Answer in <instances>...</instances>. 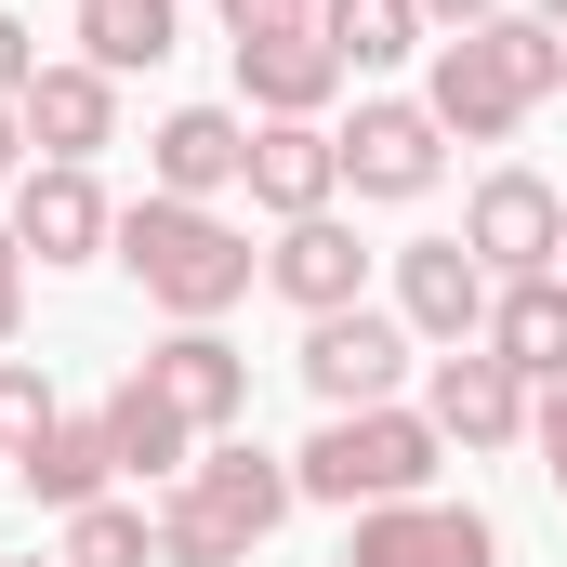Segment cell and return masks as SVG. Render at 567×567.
Here are the masks:
<instances>
[{"label": "cell", "instance_id": "obj_5", "mask_svg": "<svg viewBox=\"0 0 567 567\" xmlns=\"http://www.w3.org/2000/svg\"><path fill=\"white\" fill-rule=\"evenodd\" d=\"M303 383H317V410H396V383H410V317H383V303L303 317Z\"/></svg>", "mask_w": 567, "mask_h": 567}, {"label": "cell", "instance_id": "obj_6", "mask_svg": "<svg viewBox=\"0 0 567 567\" xmlns=\"http://www.w3.org/2000/svg\"><path fill=\"white\" fill-rule=\"evenodd\" d=\"M343 567H502V528L475 515V502H370L357 528H343Z\"/></svg>", "mask_w": 567, "mask_h": 567}, {"label": "cell", "instance_id": "obj_22", "mask_svg": "<svg viewBox=\"0 0 567 567\" xmlns=\"http://www.w3.org/2000/svg\"><path fill=\"white\" fill-rule=\"evenodd\" d=\"M106 435H120V475H158V488H172V475H185V462H198V435H185V410H158V383H120V396H106Z\"/></svg>", "mask_w": 567, "mask_h": 567}, {"label": "cell", "instance_id": "obj_2", "mask_svg": "<svg viewBox=\"0 0 567 567\" xmlns=\"http://www.w3.org/2000/svg\"><path fill=\"white\" fill-rule=\"evenodd\" d=\"M303 502L290 488L278 449H251V435H212L172 488H158V567H251L278 542V515Z\"/></svg>", "mask_w": 567, "mask_h": 567}, {"label": "cell", "instance_id": "obj_4", "mask_svg": "<svg viewBox=\"0 0 567 567\" xmlns=\"http://www.w3.org/2000/svg\"><path fill=\"white\" fill-rule=\"evenodd\" d=\"M435 462H449V435H435L423 410H330V423L290 449V488H303V502L370 515V502H423Z\"/></svg>", "mask_w": 567, "mask_h": 567}, {"label": "cell", "instance_id": "obj_20", "mask_svg": "<svg viewBox=\"0 0 567 567\" xmlns=\"http://www.w3.org/2000/svg\"><path fill=\"white\" fill-rule=\"evenodd\" d=\"M317 40L343 53V80H370V66H410V53H435L423 0H317Z\"/></svg>", "mask_w": 567, "mask_h": 567}, {"label": "cell", "instance_id": "obj_8", "mask_svg": "<svg viewBox=\"0 0 567 567\" xmlns=\"http://www.w3.org/2000/svg\"><path fill=\"white\" fill-rule=\"evenodd\" d=\"M488 303H502V278L462 251V238H410L396 251V317H410V343H488Z\"/></svg>", "mask_w": 567, "mask_h": 567}, {"label": "cell", "instance_id": "obj_25", "mask_svg": "<svg viewBox=\"0 0 567 567\" xmlns=\"http://www.w3.org/2000/svg\"><path fill=\"white\" fill-rule=\"evenodd\" d=\"M290 27H317V0H225V40H290Z\"/></svg>", "mask_w": 567, "mask_h": 567}, {"label": "cell", "instance_id": "obj_26", "mask_svg": "<svg viewBox=\"0 0 567 567\" xmlns=\"http://www.w3.org/2000/svg\"><path fill=\"white\" fill-rule=\"evenodd\" d=\"M13 330H27V238H13V212H0V357H13Z\"/></svg>", "mask_w": 567, "mask_h": 567}, {"label": "cell", "instance_id": "obj_12", "mask_svg": "<svg viewBox=\"0 0 567 567\" xmlns=\"http://www.w3.org/2000/svg\"><path fill=\"white\" fill-rule=\"evenodd\" d=\"M13 238H27L40 265H106L120 212H106V185H93L80 158H40V172L13 185Z\"/></svg>", "mask_w": 567, "mask_h": 567}, {"label": "cell", "instance_id": "obj_1", "mask_svg": "<svg viewBox=\"0 0 567 567\" xmlns=\"http://www.w3.org/2000/svg\"><path fill=\"white\" fill-rule=\"evenodd\" d=\"M106 265H133V290L158 303V317H172V330H212L238 290L265 278V251H251V238H238L212 198H158V185H145L133 212H120Z\"/></svg>", "mask_w": 567, "mask_h": 567}, {"label": "cell", "instance_id": "obj_23", "mask_svg": "<svg viewBox=\"0 0 567 567\" xmlns=\"http://www.w3.org/2000/svg\"><path fill=\"white\" fill-rule=\"evenodd\" d=\"M53 555L66 567H158V515H145V502H80Z\"/></svg>", "mask_w": 567, "mask_h": 567}, {"label": "cell", "instance_id": "obj_28", "mask_svg": "<svg viewBox=\"0 0 567 567\" xmlns=\"http://www.w3.org/2000/svg\"><path fill=\"white\" fill-rule=\"evenodd\" d=\"M27 80H40V53H27V27L0 13V93H27Z\"/></svg>", "mask_w": 567, "mask_h": 567}, {"label": "cell", "instance_id": "obj_18", "mask_svg": "<svg viewBox=\"0 0 567 567\" xmlns=\"http://www.w3.org/2000/svg\"><path fill=\"white\" fill-rule=\"evenodd\" d=\"M106 475H120V435H106V410H66V423L13 462V488H27V502H53V515L106 502Z\"/></svg>", "mask_w": 567, "mask_h": 567}, {"label": "cell", "instance_id": "obj_9", "mask_svg": "<svg viewBox=\"0 0 567 567\" xmlns=\"http://www.w3.org/2000/svg\"><path fill=\"white\" fill-rule=\"evenodd\" d=\"M462 251H475L488 278H555L567 198L542 185V172H488V185H475V212H462Z\"/></svg>", "mask_w": 567, "mask_h": 567}, {"label": "cell", "instance_id": "obj_14", "mask_svg": "<svg viewBox=\"0 0 567 567\" xmlns=\"http://www.w3.org/2000/svg\"><path fill=\"white\" fill-rule=\"evenodd\" d=\"M238 185H251V212L303 225V212H330V198H343V145L317 133V120H265V133H251V172H238Z\"/></svg>", "mask_w": 567, "mask_h": 567}, {"label": "cell", "instance_id": "obj_29", "mask_svg": "<svg viewBox=\"0 0 567 567\" xmlns=\"http://www.w3.org/2000/svg\"><path fill=\"white\" fill-rule=\"evenodd\" d=\"M488 13H502V0H423V27H435V40H462V27H488Z\"/></svg>", "mask_w": 567, "mask_h": 567}, {"label": "cell", "instance_id": "obj_17", "mask_svg": "<svg viewBox=\"0 0 567 567\" xmlns=\"http://www.w3.org/2000/svg\"><path fill=\"white\" fill-rule=\"evenodd\" d=\"M238 93H251L265 120H330V93H343V53H330L317 27H290V40H238Z\"/></svg>", "mask_w": 567, "mask_h": 567}, {"label": "cell", "instance_id": "obj_15", "mask_svg": "<svg viewBox=\"0 0 567 567\" xmlns=\"http://www.w3.org/2000/svg\"><path fill=\"white\" fill-rule=\"evenodd\" d=\"M13 106H27V145L40 158H80L93 172V145H120V80L106 66H40Z\"/></svg>", "mask_w": 567, "mask_h": 567}, {"label": "cell", "instance_id": "obj_11", "mask_svg": "<svg viewBox=\"0 0 567 567\" xmlns=\"http://www.w3.org/2000/svg\"><path fill=\"white\" fill-rule=\"evenodd\" d=\"M145 383H158V410H185L198 449L251 423V357H238L225 330H172V343H145Z\"/></svg>", "mask_w": 567, "mask_h": 567}, {"label": "cell", "instance_id": "obj_10", "mask_svg": "<svg viewBox=\"0 0 567 567\" xmlns=\"http://www.w3.org/2000/svg\"><path fill=\"white\" fill-rule=\"evenodd\" d=\"M528 396H542L528 370H502L488 343H449L435 383H423V423L449 435V449H515V435H528Z\"/></svg>", "mask_w": 567, "mask_h": 567}, {"label": "cell", "instance_id": "obj_7", "mask_svg": "<svg viewBox=\"0 0 567 567\" xmlns=\"http://www.w3.org/2000/svg\"><path fill=\"white\" fill-rule=\"evenodd\" d=\"M330 145H343V185H357V198H423L435 158H449V133H435L423 93H370V106H357Z\"/></svg>", "mask_w": 567, "mask_h": 567}, {"label": "cell", "instance_id": "obj_27", "mask_svg": "<svg viewBox=\"0 0 567 567\" xmlns=\"http://www.w3.org/2000/svg\"><path fill=\"white\" fill-rule=\"evenodd\" d=\"M528 435H542V475L567 488V383H542V396H528Z\"/></svg>", "mask_w": 567, "mask_h": 567}, {"label": "cell", "instance_id": "obj_3", "mask_svg": "<svg viewBox=\"0 0 567 567\" xmlns=\"http://www.w3.org/2000/svg\"><path fill=\"white\" fill-rule=\"evenodd\" d=\"M542 93H567V40L542 13H488V27L435 40V66H423V106H435L449 145H502Z\"/></svg>", "mask_w": 567, "mask_h": 567}, {"label": "cell", "instance_id": "obj_16", "mask_svg": "<svg viewBox=\"0 0 567 567\" xmlns=\"http://www.w3.org/2000/svg\"><path fill=\"white\" fill-rule=\"evenodd\" d=\"M265 278H278L303 317H343V303L370 290V251H357V225H343V212H303V225H278Z\"/></svg>", "mask_w": 567, "mask_h": 567}, {"label": "cell", "instance_id": "obj_30", "mask_svg": "<svg viewBox=\"0 0 567 567\" xmlns=\"http://www.w3.org/2000/svg\"><path fill=\"white\" fill-rule=\"evenodd\" d=\"M13 158H27V106L0 93V172H13Z\"/></svg>", "mask_w": 567, "mask_h": 567}, {"label": "cell", "instance_id": "obj_31", "mask_svg": "<svg viewBox=\"0 0 567 567\" xmlns=\"http://www.w3.org/2000/svg\"><path fill=\"white\" fill-rule=\"evenodd\" d=\"M528 13H542V27H555V40H567V0H528Z\"/></svg>", "mask_w": 567, "mask_h": 567}, {"label": "cell", "instance_id": "obj_24", "mask_svg": "<svg viewBox=\"0 0 567 567\" xmlns=\"http://www.w3.org/2000/svg\"><path fill=\"white\" fill-rule=\"evenodd\" d=\"M53 423H66V410H53V383H40L27 357H0V462H27Z\"/></svg>", "mask_w": 567, "mask_h": 567}, {"label": "cell", "instance_id": "obj_19", "mask_svg": "<svg viewBox=\"0 0 567 567\" xmlns=\"http://www.w3.org/2000/svg\"><path fill=\"white\" fill-rule=\"evenodd\" d=\"M488 357L528 370V383H567V278H502V303H488Z\"/></svg>", "mask_w": 567, "mask_h": 567}, {"label": "cell", "instance_id": "obj_13", "mask_svg": "<svg viewBox=\"0 0 567 567\" xmlns=\"http://www.w3.org/2000/svg\"><path fill=\"white\" fill-rule=\"evenodd\" d=\"M145 172H158V198H225V185L251 172V120H238V106H172V120L145 133Z\"/></svg>", "mask_w": 567, "mask_h": 567}, {"label": "cell", "instance_id": "obj_21", "mask_svg": "<svg viewBox=\"0 0 567 567\" xmlns=\"http://www.w3.org/2000/svg\"><path fill=\"white\" fill-rule=\"evenodd\" d=\"M185 40V13L172 0H80V66H106V80H133Z\"/></svg>", "mask_w": 567, "mask_h": 567}, {"label": "cell", "instance_id": "obj_32", "mask_svg": "<svg viewBox=\"0 0 567 567\" xmlns=\"http://www.w3.org/2000/svg\"><path fill=\"white\" fill-rule=\"evenodd\" d=\"M0 567H66V555H0Z\"/></svg>", "mask_w": 567, "mask_h": 567}, {"label": "cell", "instance_id": "obj_33", "mask_svg": "<svg viewBox=\"0 0 567 567\" xmlns=\"http://www.w3.org/2000/svg\"><path fill=\"white\" fill-rule=\"evenodd\" d=\"M555 278H567V251H555Z\"/></svg>", "mask_w": 567, "mask_h": 567}]
</instances>
